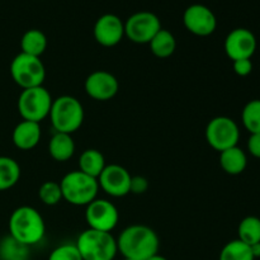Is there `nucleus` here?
I'll use <instances>...</instances> for the list:
<instances>
[{
	"label": "nucleus",
	"mask_w": 260,
	"mask_h": 260,
	"mask_svg": "<svg viewBox=\"0 0 260 260\" xmlns=\"http://www.w3.org/2000/svg\"><path fill=\"white\" fill-rule=\"evenodd\" d=\"M160 240L151 228L131 225L124 229L117 239V248L126 259L147 260L159 253Z\"/></svg>",
	"instance_id": "1"
},
{
	"label": "nucleus",
	"mask_w": 260,
	"mask_h": 260,
	"mask_svg": "<svg viewBox=\"0 0 260 260\" xmlns=\"http://www.w3.org/2000/svg\"><path fill=\"white\" fill-rule=\"evenodd\" d=\"M8 226L10 238L25 246L40 243L46 233L43 217L36 208L29 206H22L13 211Z\"/></svg>",
	"instance_id": "2"
},
{
	"label": "nucleus",
	"mask_w": 260,
	"mask_h": 260,
	"mask_svg": "<svg viewBox=\"0 0 260 260\" xmlns=\"http://www.w3.org/2000/svg\"><path fill=\"white\" fill-rule=\"evenodd\" d=\"M75 245L83 260H113L118 253L117 240L111 233L93 229L84 230Z\"/></svg>",
	"instance_id": "3"
},
{
	"label": "nucleus",
	"mask_w": 260,
	"mask_h": 260,
	"mask_svg": "<svg viewBox=\"0 0 260 260\" xmlns=\"http://www.w3.org/2000/svg\"><path fill=\"white\" fill-rule=\"evenodd\" d=\"M48 117L56 132L71 135L84 122L83 104L71 95H61L53 99Z\"/></svg>",
	"instance_id": "4"
},
{
	"label": "nucleus",
	"mask_w": 260,
	"mask_h": 260,
	"mask_svg": "<svg viewBox=\"0 0 260 260\" xmlns=\"http://www.w3.org/2000/svg\"><path fill=\"white\" fill-rule=\"evenodd\" d=\"M62 200L74 206H88L99 192L98 179L84 174L80 170L68 173L60 182Z\"/></svg>",
	"instance_id": "5"
},
{
	"label": "nucleus",
	"mask_w": 260,
	"mask_h": 260,
	"mask_svg": "<svg viewBox=\"0 0 260 260\" xmlns=\"http://www.w3.org/2000/svg\"><path fill=\"white\" fill-rule=\"evenodd\" d=\"M52 96L45 86H36L30 89H23L18 98V112L23 121H30L40 123L50 116Z\"/></svg>",
	"instance_id": "6"
},
{
	"label": "nucleus",
	"mask_w": 260,
	"mask_h": 260,
	"mask_svg": "<svg viewBox=\"0 0 260 260\" xmlns=\"http://www.w3.org/2000/svg\"><path fill=\"white\" fill-rule=\"evenodd\" d=\"M10 75L22 89L42 86L46 79V69L40 57L20 52L10 63Z\"/></svg>",
	"instance_id": "7"
},
{
	"label": "nucleus",
	"mask_w": 260,
	"mask_h": 260,
	"mask_svg": "<svg viewBox=\"0 0 260 260\" xmlns=\"http://www.w3.org/2000/svg\"><path fill=\"white\" fill-rule=\"evenodd\" d=\"M207 144L216 151L221 152L230 147L238 146L240 140V129L233 118L218 116L211 119L206 127Z\"/></svg>",
	"instance_id": "8"
},
{
	"label": "nucleus",
	"mask_w": 260,
	"mask_h": 260,
	"mask_svg": "<svg viewBox=\"0 0 260 260\" xmlns=\"http://www.w3.org/2000/svg\"><path fill=\"white\" fill-rule=\"evenodd\" d=\"M160 29L161 22L159 17L151 12L135 13L124 23V36L139 45L150 43Z\"/></svg>",
	"instance_id": "9"
},
{
	"label": "nucleus",
	"mask_w": 260,
	"mask_h": 260,
	"mask_svg": "<svg viewBox=\"0 0 260 260\" xmlns=\"http://www.w3.org/2000/svg\"><path fill=\"white\" fill-rule=\"evenodd\" d=\"M119 212L116 206L107 200L95 198L86 206L85 221L89 229L111 233L118 223Z\"/></svg>",
	"instance_id": "10"
},
{
	"label": "nucleus",
	"mask_w": 260,
	"mask_h": 260,
	"mask_svg": "<svg viewBox=\"0 0 260 260\" xmlns=\"http://www.w3.org/2000/svg\"><path fill=\"white\" fill-rule=\"evenodd\" d=\"M131 174L126 168L118 164L106 165L102 174L98 177V184L102 190L114 198L124 197L129 193Z\"/></svg>",
	"instance_id": "11"
},
{
	"label": "nucleus",
	"mask_w": 260,
	"mask_h": 260,
	"mask_svg": "<svg viewBox=\"0 0 260 260\" xmlns=\"http://www.w3.org/2000/svg\"><path fill=\"white\" fill-rule=\"evenodd\" d=\"M183 23L190 33L200 37H207L216 30L217 19L212 10L203 4H193L185 9Z\"/></svg>",
	"instance_id": "12"
},
{
	"label": "nucleus",
	"mask_w": 260,
	"mask_h": 260,
	"mask_svg": "<svg viewBox=\"0 0 260 260\" xmlns=\"http://www.w3.org/2000/svg\"><path fill=\"white\" fill-rule=\"evenodd\" d=\"M256 37L246 28H235L225 40V52L231 61L251 58L256 51Z\"/></svg>",
	"instance_id": "13"
},
{
	"label": "nucleus",
	"mask_w": 260,
	"mask_h": 260,
	"mask_svg": "<svg viewBox=\"0 0 260 260\" xmlns=\"http://www.w3.org/2000/svg\"><path fill=\"white\" fill-rule=\"evenodd\" d=\"M85 93L95 101H111L119 90V83L113 74L104 70L91 73L84 83Z\"/></svg>",
	"instance_id": "14"
},
{
	"label": "nucleus",
	"mask_w": 260,
	"mask_h": 260,
	"mask_svg": "<svg viewBox=\"0 0 260 260\" xmlns=\"http://www.w3.org/2000/svg\"><path fill=\"white\" fill-rule=\"evenodd\" d=\"M93 33L99 45L104 47H113L124 37V23L118 15L107 13L96 19Z\"/></svg>",
	"instance_id": "15"
},
{
	"label": "nucleus",
	"mask_w": 260,
	"mask_h": 260,
	"mask_svg": "<svg viewBox=\"0 0 260 260\" xmlns=\"http://www.w3.org/2000/svg\"><path fill=\"white\" fill-rule=\"evenodd\" d=\"M40 123L30 121H22L14 127L12 135L13 144L20 150H32L38 145L41 140Z\"/></svg>",
	"instance_id": "16"
},
{
	"label": "nucleus",
	"mask_w": 260,
	"mask_h": 260,
	"mask_svg": "<svg viewBox=\"0 0 260 260\" xmlns=\"http://www.w3.org/2000/svg\"><path fill=\"white\" fill-rule=\"evenodd\" d=\"M220 165L226 174L239 175L248 167V157L243 149L234 146L220 152Z\"/></svg>",
	"instance_id": "17"
},
{
	"label": "nucleus",
	"mask_w": 260,
	"mask_h": 260,
	"mask_svg": "<svg viewBox=\"0 0 260 260\" xmlns=\"http://www.w3.org/2000/svg\"><path fill=\"white\" fill-rule=\"evenodd\" d=\"M48 152L56 161H68L75 154V142L69 134L55 132L48 142Z\"/></svg>",
	"instance_id": "18"
},
{
	"label": "nucleus",
	"mask_w": 260,
	"mask_h": 260,
	"mask_svg": "<svg viewBox=\"0 0 260 260\" xmlns=\"http://www.w3.org/2000/svg\"><path fill=\"white\" fill-rule=\"evenodd\" d=\"M104 168H106V159L99 150L88 149L81 152L79 157V170L84 174L98 179Z\"/></svg>",
	"instance_id": "19"
},
{
	"label": "nucleus",
	"mask_w": 260,
	"mask_h": 260,
	"mask_svg": "<svg viewBox=\"0 0 260 260\" xmlns=\"http://www.w3.org/2000/svg\"><path fill=\"white\" fill-rule=\"evenodd\" d=\"M47 37L40 29H28L20 40V48L25 55L41 57L47 48Z\"/></svg>",
	"instance_id": "20"
},
{
	"label": "nucleus",
	"mask_w": 260,
	"mask_h": 260,
	"mask_svg": "<svg viewBox=\"0 0 260 260\" xmlns=\"http://www.w3.org/2000/svg\"><path fill=\"white\" fill-rule=\"evenodd\" d=\"M150 50L156 57L167 58L170 57L175 52L177 48V41L174 35L168 29H160L156 35L150 41Z\"/></svg>",
	"instance_id": "21"
},
{
	"label": "nucleus",
	"mask_w": 260,
	"mask_h": 260,
	"mask_svg": "<svg viewBox=\"0 0 260 260\" xmlns=\"http://www.w3.org/2000/svg\"><path fill=\"white\" fill-rule=\"evenodd\" d=\"M20 178V167L14 159L0 156V192L14 187Z\"/></svg>",
	"instance_id": "22"
},
{
	"label": "nucleus",
	"mask_w": 260,
	"mask_h": 260,
	"mask_svg": "<svg viewBox=\"0 0 260 260\" xmlns=\"http://www.w3.org/2000/svg\"><path fill=\"white\" fill-rule=\"evenodd\" d=\"M239 240L251 246L260 243V218L256 216H248L243 218L238 228Z\"/></svg>",
	"instance_id": "23"
},
{
	"label": "nucleus",
	"mask_w": 260,
	"mask_h": 260,
	"mask_svg": "<svg viewBox=\"0 0 260 260\" xmlns=\"http://www.w3.org/2000/svg\"><path fill=\"white\" fill-rule=\"evenodd\" d=\"M29 246L18 243L13 238H7L0 244V259L2 260H28Z\"/></svg>",
	"instance_id": "24"
},
{
	"label": "nucleus",
	"mask_w": 260,
	"mask_h": 260,
	"mask_svg": "<svg viewBox=\"0 0 260 260\" xmlns=\"http://www.w3.org/2000/svg\"><path fill=\"white\" fill-rule=\"evenodd\" d=\"M218 260H255L251 253L250 246L239 239L229 241L222 248Z\"/></svg>",
	"instance_id": "25"
},
{
	"label": "nucleus",
	"mask_w": 260,
	"mask_h": 260,
	"mask_svg": "<svg viewBox=\"0 0 260 260\" xmlns=\"http://www.w3.org/2000/svg\"><path fill=\"white\" fill-rule=\"evenodd\" d=\"M244 127L251 134H260V99L248 102L241 112Z\"/></svg>",
	"instance_id": "26"
},
{
	"label": "nucleus",
	"mask_w": 260,
	"mask_h": 260,
	"mask_svg": "<svg viewBox=\"0 0 260 260\" xmlns=\"http://www.w3.org/2000/svg\"><path fill=\"white\" fill-rule=\"evenodd\" d=\"M38 197L46 206H56L62 201V192H61L60 183L48 180L40 187Z\"/></svg>",
	"instance_id": "27"
},
{
	"label": "nucleus",
	"mask_w": 260,
	"mask_h": 260,
	"mask_svg": "<svg viewBox=\"0 0 260 260\" xmlns=\"http://www.w3.org/2000/svg\"><path fill=\"white\" fill-rule=\"evenodd\" d=\"M48 260H83L75 244H62L51 251Z\"/></svg>",
	"instance_id": "28"
},
{
	"label": "nucleus",
	"mask_w": 260,
	"mask_h": 260,
	"mask_svg": "<svg viewBox=\"0 0 260 260\" xmlns=\"http://www.w3.org/2000/svg\"><path fill=\"white\" fill-rule=\"evenodd\" d=\"M233 68L236 75L239 76H248L253 71V62L251 58H244V60L233 61Z\"/></svg>",
	"instance_id": "29"
},
{
	"label": "nucleus",
	"mask_w": 260,
	"mask_h": 260,
	"mask_svg": "<svg viewBox=\"0 0 260 260\" xmlns=\"http://www.w3.org/2000/svg\"><path fill=\"white\" fill-rule=\"evenodd\" d=\"M149 188V182L145 177H136L131 178V187H129V193H134V194H142L145 193Z\"/></svg>",
	"instance_id": "30"
},
{
	"label": "nucleus",
	"mask_w": 260,
	"mask_h": 260,
	"mask_svg": "<svg viewBox=\"0 0 260 260\" xmlns=\"http://www.w3.org/2000/svg\"><path fill=\"white\" fill-rule=\"evenodd\" d=\"M248 151L256 159H260V134H251L248 140Z\"/></svg>",
	"instance_id": "31"
},
{
	"label": "nucleus",
	"mask_w": 260,
	"mask_h": 260,
	"mask_svg": "<svg viewBox=\"0 0 260 260\" xmlns=\"http://www.w3.org/2000/svg\"><path fill=\"white\" fill-rule=\"evenodd\" d=\"M251 253H253L254 259H259L260 258V243L254 244V245L250 246Z\"/></svg>",
	"instance_id": "32"
},
{
	"label": "nucleus",
	"mask_w": 260,
	"mask_h": 260,
	"mask_svg": "<svg viewBox=\"0 0 260 260\" xmlns=\"http://www.w3.org/2000/svg\"><path fill=\"white\" fill-rule=\"evenodd\" d=\"M147 260H168L167 258H165V256H162V255H160L159 253L157 254H155L154 256H151V258H149Z\"/></svg>",
	"instance_id": "33"
},
{
	"label": "nucleus",
	"mask_w": 260,
	"mask_h": 260,
	"mask_svg": "<svg viewBox=\"0 0 260 260\" xmlns=\"http://www.w3.org/2000/svg\"><path fill=\"white\" fill-rule=\"evenodd\" d=\"M123 260H134V259H126V258H124Z\"/></svg>",
	"instance_id": "34"
}]
</instances>
